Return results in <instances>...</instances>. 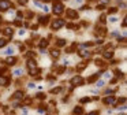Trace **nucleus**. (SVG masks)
I'll return each mask as SVG.
<instances>
[{"instance_id":"obj_1","label":"nucleus","mask_w":127,"mask_h":115,"mask_svg":"<svg viewBox=\"0 0 127 115\" xmlns=\"http://www.w3.org/2000/svg\"><path fill=\"white\" fill-rule=\"evenodd\" d=\"M66 25V22H64V19H56V21H53V23H52V29H55V30H57V29H60V27H63Z\"/></svg>"},{"instance_id":"obj_2","label":"nucleus","mask_w":127,"mask_h":115,"mask_svg":"<svg viewBox=\"0 0 127 115\" xmlns=\"http://www.w3.org/2000/svg\"><path fill=\"white\" fill-rule=\"evenodd\" d=\"M52 10H53V12H55L56 15H60L61 12H63V10H64V8H63V4H61V3H55Z\"/></svg>"},{"instance_id":"obj_3","label":"nucleus","mask_w":127,"mask_h":115,"mask_svg":"<svg viewBox=\"0 0 127 115\" xmlns=\"http://www.w3.org/2000/svg\"><path fill=\"white\" fill-rule=\"evenodd\" d=\"M11 7V3L8 0H0V11H6Z\"/></svg>"},{"instance_id":"obj_4","label":"nucleus","mask_w":127,"mask_h":115,"mask_svg":"<svg viewBox=\"0 0 127 115\" xmlns=\"http://www.w3.org/2000/svg\"><path fill=\"white\" fill-rule=\"evenodd\" d=\"M71 84L74 85V86H79V85H82V84H83V78L81 75L74 77V78L71 80Z\"/></svg>"},{"instance_id":"obj_5","label":"nucleus","mask_w":127,"mask_h":115,"mask_svg":"<svg viewBox=\"0 0 127 115\" xmlns=\"http://www.w3.org/2000/svg\"><path fill=\"white\" fill-rule=\"evenodd\" d=\"M25 97V93L23 92H21V90H18V92H15L14 95L11 96V99L12 100H22V99Z\"/></svg>"},{"instance_id":"obj_6","label":"nucleus","mask_w":127,"mask_h":115,"mask_svg":"<svg viewBox=\"0 0 127 115\" xmlns=\"http://www.w3.org/2000/svg\"><path fill=\"white\" fill-rule=\"evenodd\" d=\"M66 15L70 18V19H75V18H78V12L75 10H67L66 11Z\"/></svg>"},{"instance_id":"obj_7","label":"nucleus","mask_w":127,"mask_h":115,"mask_svg":"<svg viewBox=\"0 0 127 115\" xmlns=\"http://www.w3.org/2000/svg\"><path fill=\"white\" fill-rule=\"evenodd\" d=\"M103 101H104V104H108V105H109V104H115V103H116L115 97H112V96H108V97H105Z\"/></svg>"},{"instance_id":"obj_8","label":"nucleus","mask_w":127,"mask_h":115,"mask_svg":"<svg viewBox=\"0 0 127 115\" xmlns=\"http://www.w3.org/2000/svg\"><path fill=\"white\" fill-rule=\"evenodd\" d=\"M81 48H82V49H79V52H78L79 56H82V58H88V56H89V51H88V49H83V45H81Z\"/></svg>"},{"instance_id":"obj_9","label":"nucleus","mask_w":127,"mask_h":115,"mask_svg":"<svg viewBox=\"0 0 127 115\" xmlns=\"http://www.w3.org/2000/svg\"><path fill=\"white\" fill-rule=\"evenodd\" d=\"M100 74H101V71H100V73H96V74H93V75H90V77L88 78V84H92V82H94L97 78H99Z\"/></svg>"},{"instance_id":"obj_10","label":"nucleus","mask_w":127,"mask_h":115,"mask_svg":"<svg viewBox=\"0 0 127 115\" xmlns=\"http://www.w3.org/2000/svg\"><path fill=\"white\" fill-rule=\"evenodd\" d=\"M36 60H33V59H30V60H28V67L30 69V70H33V69H36Z\"/></svg>"},{"instance_id":"obj_11","label":"nucleus","mask_w":127,"mask_h":115,"mask_svg":"<svg viewBox=\"0 0 127 115\" xmlns=\"http://www.w3.org/2000/svg\"><path fill=\"white\" fill-rule=\"evenodd\" d=\"M86 66H88V60H85V62H82V63L77 65V70H83Z\"/></svg>"},{"instance_id":"obj_12","label":"nucleus","mask_w":127,"mask_h":115,"mask_svg":"<svg viewBox=\"0 0 127 115\" xmlns=\"http://www.w3.org/2000/svg\"><path fill=\"white\" fill-rule=\"evenodd\" d=\"M6 62H7V65H11V66H14L15 63H17V58H14V56H12V58H8V59H7Z\"/></svg>"},{"instance_id":"obj_13","label":"nucleus","mask_w":127,"mask_h":115,"mask_svg":"<svg viewBox=\"0 0 127 115\" xmlns=\"http://www.w3.org/2000/svg\"><path fill=\"white\" fill-rule=\"evenodd\" d=\"M74 114H75V115H82L83 114L82 107H75V108H74Z\"/></svg>"},{"instance_id":"obj_14","label":"nucleus","mask_w":127,"mask_h":115,"mask_svg":"<svg viewBox=\"0 0 127 115\" xmlns=\"http://www.w3.org/2000/svg\"><path fill=\"white\" fill-rule=\"evenodd\" d=\"M112 56H113V52H112V51H105V52H104V58H105V59H111Z\"/></svg>"},{"instance_id":"obj_15","label":"nucleus","mask_w":127,"mask_h":115,"mask_svg":"<svg viewBox=\"0 0 127 115\" xmlns=\"http://www.w3.org/2000/svg\"><path fill=\"white\" fill-rule=\"evenodd\" d=\"M7 84H8V80H7L6 77H0V85L1 86H6Z\"/></svg>"},{"instance_id":"obj_16","label":"nucleus","mask_w":127,"mask_h":115,"mask_svg":"<svg viewBox=\"0 0 127 115\" xmlns=\"http://www.w3.org/2000/svg\"><path fill=\"white\" fill-rule=\"evenodd\" d=\"M59 92H61V88L60 86H57V88H55V89H52V90H51L52 95H57Z\"/></svg>"},{"instance_id":"obj_17","label":"nucleus","mask_w":127,"mask_h":115,"mask_svg":"<svg viewBox=\"0 0 127 115\" xmlns=\"http://www.w3.org/2000/svg\"><path fill=\"white\" fill-rule=\"evenodd\" d=\"M47 45H48V40H41V41H40V47H41V48H45Z\"/></svg>"},{"instance_id":"obj_18","label":"nucleus","mask_w":127,"mask_h":115,"mask_svg":"<svg viewBox=\"0 0 127 115\" xmlns=\"http://www.w3.org/2000/svg\"><path fill=\"white\" fill-rule=\"evenodd\" d=\"M4 33H6L7 36H11L12 34V27H6V29H4Z\"/></svg>"},{"instance_id":"obj_19","label":"nucleus","mask_w":127,"mask_h":115,"mask_svg":"<svg viewBox=\"0 0 127 115\" xmlns=\"http://www.w3.org/2000/svg\"><path fill=\"white\" fill-rule=\"evenodd\" d=\"M56 45H57V47L66 45V40H57V41H56Z\"/></svg>"},{"instance_id":"obj_20","label":"nucleus","mask_w":127,"mask_h":115,"mask_svg":"<svg viewBox=\"0 0 127 115\" xmlns=\"http://www.w3.org/2000/svg\"><path fill=\"white\" fill-rule=\"evenodd\" d=\"M51 55H52L53 58H57V56H59V51H57V49H52V51H51Z\"/></svg>"},{"instance_id":"obj_21","label":"nucleus","mask_w":127,"mask_h":115,"mask_svg":"<svg viewBox=\"0 0 127 115\" xmlns=\"http://www.w3.org/2000/svg\"><path fill=\"white\" fill-rule=\"evenodd\" d=\"M4 54L6 55H12L14 54V48H7L6 51H4Z\"/></svg>"},{"instance_id":"obj_22","label":"nucleus","mask_w":127,"mask_h":115,"mask_svg":"<svg viewBox=\"0 0 127 115\" xmlns=\"http://www.w3.org/2000/svg\"><path fill=\"white\" fill-rule=\"evenodd\" d=\"M40 22H41V23H47V22H48V16L45 15V16H42V18H40Z\"/></svg>"},{"instance_id":"obj_23","label":"nucleus","mask_w":127,"mask_h":115,"mask_svg":"<svg viewBox=\"0 0 127 115\" xmlns=\"http://www.w3.org/2000/svg\"><path fill=\"white\" fill-rule=\"evenodd\" d=\"M6 40H4V38H0V48H1V47H4V45H6Z\"/></svg>"},{"instance_id":"obj_24","label":"nucleus","mask_w":127,"mask_h":115,"mask_svg":"<svg viewBox=\"0 0 127 115\" xmlns=\"http://www.w3.org/2000/svg\"><path fill=\"white\" fill-rule=\"evenodd\" d=\"M90 101V99L89 97H83V99H81V103H89Z\"/></svg>"},{"instance_id":"obj_25","label":"nucleus","mask_w":127,"mask_h":115,"mask_svg":"<svg viewBox=\"0 0 127 115\" xmlns=\"http://www.w3.org/2000/svg\"><path fill=\"white\" fill-rule=\"evenodd\" d=\"M104 84H105L104 81H97V82H96V85H97V86H104Z\"/></svg>"},{"instance_id":"obj_26","label":"nucleus","mask_w":127,"mask_h":115,"mask_svg":"<svg viewBox=\"0 0 127 115\" xmlns=\"http://www.w3.org/2000/svg\"><path fill=\"white\" fill-rule=\"evenodd\" d=\"M37 97L42 100V99H45V95H44V93H38V95H37Z\"/></svg>"},{"instance_id":"obj_27","label":"nucleus","mask_w":127,"mask_h":115,"mask_svg":"<svg viewBox=\"0 0 127 115\" xmlns=\"http://www.w3.org/2000/svg\"><path fill=\"white\" fill-rule=\"evenodd\" d=\"M30 103H32V100H30L29 97H26V99H25V104H26V105H29Z\"/></svg>"},{"instance_id":"obj_28","label":"nucleus","mask_w":127,"mask_h":115,"mask_svg":"<svg viewBox=\"0 0 127 115\" xmlns=\"http://www.w3.org/2000/svg\"><path fill=\"white\" fill-rule=\"evenodd\" d=\"M14 74H15V75H21V74H22V70H21V69H19V70H15Z\"/></svg>"},{"instance_id":"obj_29","label":"nucleus","mask_w":127,"mask_h":115,"mask_svg":"<svg viewBox=\"0 0 127 115\" xmlns=\"http://www.w3.org/2000/svg\"><path fill=\"white\" fill-rule=\"evenodd\" d=\"M100 21L103 22V23H105V21H107V18H105V15H101V18H100Z\"/></svg>"},{"instance_id":"obj_30","label":"nucleus","mask_w":127,"mask_h":115,"mask_svg":"<svg viewBox=\"0 0 127 115\" xmlns=\"http://www.w3.org/2000/svg\"><path fill=\"white\" fill-rule=\"evenodd\" d=\"M118 103H119V104H120V103H126V99H124V97L119 99V100H118Z\"/></svg>"},{"instance_id":"obj_31","label":"nucleus","mask_w":127,"mask_h":115,"mask_svg":"<svg viewBox=\"0 0 127 115\" xmlns=\"http://www.w3.org/2000/svg\"><path fill=\"white\" fill-rule=\"evenodd\" d=\"M19 1V4H26L28 3V0H18Z\"/></svg>"},{"instance_id":"obj_32","label":"nucleus","mask_w":127,"mask_h":115,"mask_svg":"<svg viewBox=\"0 0 127 115\" xmlns=\"http://www.w3.org/2000/svg\"><path fill=\"white\" fill-rule=\"evenodd\" d=\"M88 115H99V112H97V111H92V112H89Z\"/></svg>"},{"instance_id":"obj_33","label":"nucleus","mask_w":127,"mask_h":115,"mask_svg":"<svg viewBox=\"0 0 127 115\" xmlns=\"http://www.w3.org/2000/svg\"><path fill=\"white\" fill-rule=\"evenodd\" d=\"M116 21H118V18H111L109 19V22H116Z\"/></svg>"},{"instance_id":"obj_34","label":"nucleus","mask_w":127,"mask_h":115,"mask_svg":"<svg viewBox=\"0 0 127 115\" xmlns=\"http://www.w3.org/2000/svg\"><path fill=\"white\" fill-rule=\"evenodd\" d=\"M97 8H100V10H104L105 5H97Z\"/></svg>"},{"instance_id":"obj_35","label":"nucleus","mask_w":127,"mask_h":115,"mask_svg":"<svg viewBox=\"0 0 127 115\" xmlns=\"http://www.w3.org/2000/svg\"><path fill=\"white\" fill-rule=\"evenodd\" d=\"M25 34V30H19V36H23Z\"/></svg>"},{"instance_id":"obj_36","label":"nucleus","mask_w":127,"mask_h":115,"mask_svg":"<svg viewBox=\"0 0 127 115\" xmlns=\"http://www.w3.org/2000/svg\"><path fill=\"white\" fill-rule=\"evenodd\" d=\"M109 12H116V8H109Z\"/></svg>"},{"instance_id":"obj_37","label":"nucleus","mask_w":127,"mask_h":115,"mask_svg":"<svg viewBox=\"0 0 127 115\" xmlns=\"http://www.w3.org/2000/svg\"><path fill=\"white\" fill-rule=\"evenodd\" d=\"M44 1H49V0H44Z\"/></svg>"}]
</instances>
